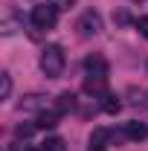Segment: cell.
Returning a JSON list of instances; mask_svg holds the SVG:
<instances>
[{
  "label": "cell",
  "instance_id": "1",
  "mask_svg": "<svg viewBox=\"0 0 148 151\" xmlns=\"http://www.w3.org/2000/svg\"><path fill=\"white\" fill-rule=\"evenodd\" d=\"M64 64H67V58H64V50L58 44L44 47V52H41V73L47 78H58L64 73Z\"/></svg>",
  "mask_w": 148,
  "mask_h": 151
},
{
  "label": "cell",
  "instance_id": "2",
  "mask_svg": "<svg viewBox=\"0 0 148 151\" xmlns=\"http://www.w3.org/2000/svg\"><path fill=\"white\" fill-rule=\"evenodd\" d=\"M55 23H58V9L52 3H50V6L41 3V6L32 9V26H35V29H52Z\"/></svg>",
  "mask_w": 148,
  "mask_h": 151
},
{
  "label": "cell",
  "instance_id": "3",
  "mask_svg": "<svg viewBox=\"0 0 148 151\" xmlns=\"http://www.w3.org/2000/svg\"><path fill=\"white\" fill-rule=\"evenodd\" d=\"M75 29H78V35H84V38L99 35V32H102V15H99L96 9H87L81 18L75 20Z\"/></svg>",
  "mask_w": 148,
  "mask_h": 151
},
{
  "label": "cell",
  "instance_id": "4",
  "mask_svg": "<svg viewBox=\"0 0 148 151\" xmlns=\"http://www.w3.org/2000/svg\"><path fill=\"white\" fill-rule=\"evenodd\" d=\"M84 70L87 76H96V78H108V70H111V64H108V58L99 55V52H93V55L84 58Z\"/></svg>",
  "mask_w": 148,
  "mask_h": 151
},
{
  "label": "cell",
  "instance_id": "5",
  "mask_svg": "<svg viewBox=\"0 0 148 151\" xmlns=\"http://www.w3.org/2000/svg\"><path fill=\"white\" fill-rule=\"evenodd\" d=\"M47 108H50V99L41 96V93H29V96H23V102H20V111H35V113H41V111H47Z\"/></svg>",
  "mask_w": 148,
  "mask_h": 151
},
{
  "label": "cell",
  "instance_id": "6",
  "mask_svg": "<svg viewBox=\"0 0 148 151\" xmlns=\"http://www.w3.org/2000/svg\"><path fill=\"white\" fill-rule=\"evenodd\" d=\"M125 137L134 139V142H142V139L148 137V125L139 122V119H131V122H125Z\"/></svg>",
  "mask_w": 148,
  "mask_h": 151
},
{
  "label": "cell",
  "instance_id": "7",
  "mask_svg": "<svg viewBox=\"0 0 148 151\" xmlns=\"http://www.w3.org/2000/svg\"><path fill=\"white\" fill-rule=\"evenodd\" d=\"M102 102H99V108L105 113H111V116H116V113L122 111V102H119V96L116 93H105V96H99Z\"/></svg>",
  "mask_w": 148,
  "mask_h": 151
},
{
  "label": "cell",
  "instance_id": "8",
  "mask_svg": "<svg viewBox=\"0 0 148 151\" xmlns=\"http://www.w3.org/2000/svg\"><path fill=\"white\" fill-rule=\"evenodd\" d=\"M58 119H61V113H58L55 105H52L50 111H41V113H38V128H55Z\"/></svg>",
  "mask_w": 148,
  "mask_h": 151
},
{
  "label": "cell",
  "instance_id": "9",
  "mask_svg": "<svg viewBox=\"0 0 148 151\" xmlns=\"http://www.w3.org/2000/svg\"><path fill=\"white\" fill-rule=\"evenodd\" d=\"M84 93H90V96H105V93H108V90H105V78L90 76V78L84 81Z\"/></svg>",
  "mask_w": 148,
  "mask_h": 151
},
{
  "label": "cell",
  "instance_id": "10",
  "mask_svg": "<svg viewBox=\"0 0 148 151\" xmlns=\"http://www.w3.org/2000/svg\"><path fill=\"white\" fill-rule=\"evenodd\" d=\"M73 108H75V96L70 93V90H67V93H61V96H58V102H55V111L61 113V116H64V113H67V111H73Z\"/></svg>",
  "mask_w": 148,
  "mask_h": 151
},
{
  "label": "cell",
  "instance_id": "11",
  "mask_svg": "<svg viewBox=\"0 0 148 151\" xmlns=\"http://www.w3.org/2000/svg\"><path fill=\"white\" fill-rule=\"evenodd\" d=\"M111 137H113L111 131H105V128H96V131L90 134V145H93V148H105Z\"/></svg>",
  "mask_w": 148,
  "mask_h": 151
},
{
  "label": "cell",
  "instance_id": "12",
  "mask_svg": "<svg viewBox=\"0 0 148 151\" xmlns=\"http://www.w3.org/2000/svg\"><path fill=\"white\" fill-rule=\"evenodd\" d=\"M128 102L134 105V108H139V105H145V108H148V93H145V90L131 87V90H128Z\"/></svg>",
  "mask_w": 148,
  "mask_h": 151
},
{
  "label": "cell",
  "instance_id": "13",
  "mask_svg": "<svg viewBox=\"0 0 148 151\" xmlns=\"http://www.w3.org/2000/svg\"><path fill=\"white\" fill-rule=\"evenodd\" d=\"M12 96V76L0 73V99H9Z\"/></svg>",
  "mask_w": 148,
  "mask_h": 151
},
{
  "label": "cell",
  "instance_id": "14",
  "mask_svg": "<svg viewBox=\"0 0 148 151\" xmlns=\"http://www.w3.org/2000/svg\"><path fill=\"white\" fill-rule=\"evenodd\" d=\"M15 29H18V18H15L12 12H6V15H3V35H12Z\"/></svg>",
  "mask_w": 148,
  "mask_h": 151
},
{
  "label": "cell",
  "instance_id": "15",
  "mask_svg": "<svg viewBox=\"0 0 148 151\" xmlns=\"http://www.w3.org/2000/svg\"><path fill=\"white\" fill-rule=\"evenodd\" d=\"M44 148H47V151H67V145H64L61 137H50V139L44 142Z\"/></svg>",
  "mask_w": 148,
  "mask_h": 151
},
{
  "label": "cell",
  "instance_id": "16",
  "mask_svg": "<svg viewBox=\"0 0 148 151\" xmlns=\"http://www.w3.org/2000/svg\"><path fill=\"white\" fill-rule=\"evenodd\" d=\"M35 128H38V125H32V122L18 125V128H15V137H18V139H26V137H32V134H35Z\"/></svg>",
  "mask_w": 148,
  "mask_h": 151
},
{
  "label": "cell",
  "instance_id": "17",
  "mask_svg": "<svg viewBox=\"0 0 148 151\" xmlns=\"http://www.w3.org/2000/svg\"><path fill=\"white\" fill-rule=\"evenodd\" d=\"M137 32H139L142 38H148V18H139V20H137Z\"/></svg>",
  "mask_w": 148,
  "mask_h": 151
},
{
  "label": "cell",
  "instance_id": "18",
  "mask_svg": "<svg viewBox=\"0 0 148 151\" xmlns=\"http://www.w3.org/2000/svg\"><path fill=\"white\" fill-rule=\"evenodd\" d=\"M55 9H70V6H75V0H50Z\"/></svg>",
  "mask_w": 148,
  "mask_h": 151
},
{
  "label": "cell",
  "instance_id": "19",
  "mask_svg": "<svg viewBox=\"0 0 148 151\" xmlns=\"http://www.w3.org/2000/svg\"><path fill=\"white\" fill-rule=\"evenodd\" d=\"M113 20H116V23H128V15H125V12H116Z\"/></svg>",
  "mask_w": 148,
  "mask_h": 151
},
{
  "label": "cell",
  "instance_id": "20",
  "mask_svg": "<svg viewBox=\"0 0 148 151\" xmlns=\"http://www.w3.org/2000/svg\"><path fill=\"white\" fill-rule=\"evenodd\" d=\"M29 151H47V148H44V145H41V148H29Z\"/></svg>",
  "mask_w": 148,
  "mask_h": 151
},
{
  "label": "cell",
  "instance_id": "21",
  "mask_svg": "<svg viewBox=\"0 0 148 151\" xmlns=\"http://www.w3.org/2000/svg\"><path fill=\"white\" fill-rule=\"evenodd\" d=\"M87 151H105V148H93V145H90V148H87Z\"/></svg>",
  "mask_w": 148,
  "mask_h": 151
},
{
  "label": "cell",
  "instance_id": "22",
  "mask_svg": "<svg viewBox=\"0 0 148 151\" xmlns=\"http://www.w3.org/2000/svg\"><path fill=\"white\" fill-rule=\"evenodd\" d=\"M134 3H142V0H134Z\"/></svg>",
  "mask_w": 148,
  "mask_h": 151
}]
</instances>
